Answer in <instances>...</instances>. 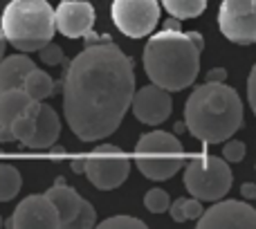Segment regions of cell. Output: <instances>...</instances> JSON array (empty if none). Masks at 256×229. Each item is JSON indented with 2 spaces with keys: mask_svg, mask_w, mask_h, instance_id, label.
<instances>
[{
  "mask_svg": "<svg viewBox=\"0 0 256 229\" xmlns=\"http://www.w3.org/2000/svg\"><path fill=\"white\" fill-rule=\"evenodd\" d=\"M61 94L70 130L84 142L106 140L135 97L132 61L110 38L86 45L66 66Z\"/></svg>",
  "mask_w": 256,
  "mask_h": 229,
  "instance_id": "cell-1",
  "label": "cell"
},
{
  "mask_svg": "<svg viewBox=\"0 0 256 229\" xmlns=\"http://www.w3.org/2000/svg\"><path fill=\"white\" fill-rule=\"evenodd\" d=\"M184 124L202 144H220L243 126V102L225 81H207L186 99Z\"/></svg>",
  "mask_w": 256,
  "mask_h": 229,
  "instance_id": "cell-2",
  "label": "cell"
},
{
  "mask_svg": "<svg viewBox=\"0 0 256 229\" xmlns=\"http://www.w3.org/2000/svg\"><path fill=\"white\" fill-rule=\"evenodd\" d=\"M202 50L182 30H162L148 38L144 48V70L150 84L168 90H180L194 86L200 72Z\"/></svg>",
  "mask_w": 256,
  "mask_h": 229,
  "instance_id": "cell-3",
  "label": "cell"
},
{
  "mask_svg": "<svg viewBox=\"0 0 256 229\" xmlns=\"http://www.w3.org/2000/svg\"><path fill=\"white\" fill-rule=\"evenodd\" d=\"M7 40L20 52H38L56 34V9L48 0H9L0 20Z\"/></svg>",
  "mask_w": 256,
  "mask_h": 229,
  "instance_id": "cell-4",
  "label": "cell"
},
{
  "mask_svg": "<svg viewBox=\"0 0 256 229\" xmlns=\"http://www.w3.org/2000/svg\"><path fill=\"white\" fill-rule=\"evenodd\" d=\"M182 153H184L182 142L166 130L144 132L135 144L137 168L142 171V176L155 182L168 180L184 166Z\"/></svg>",
  "mask_w": 256,
  "mask_h": 229,
  "instance_id": "cell-5",
  "label": "cell"
},
{
  "mask_svg": "<svg viewBox=\"0 0 256 229\" xmlns=\"http://www.w3.org/2000/svg\"><path fill=\"white\" fill-rule=\"evenodd\" d=\"M232 168L225 158L200 153L184 164V186L202 202H218L232 189Z\"/></svg>",
  "mask_w": 256,
  "mask_h": 229,
  "instance_id": "cell-6",
  "label": "cell"
},
{
  "mask_svg": "<svg viewBox=\"0 0 256 229\" xmlns=\"http://www.w3.org/2000/svg\"><path fill=\"white\" fill-rule=\"evenodd\" d=\"M130 173V162L124 158L122 148L112 144H99L86 160V176L97 189L110 191L126 182Z\"/></svg>",
  "mask_w": 256,
  "mask_h": 229,
  "instance_id": "cell-7",
  "label": "cell"
},
{
  "mask_svg": "<svg viewBox=\"0 0 256 229\" xmlns=\"http://www.w3.org/2000/svg\"><path fill=\"white\" fill-rule=\"evenodd\" d=\"M112 22L128 38L148 36L158 27L160 4L158 0H112Z\"/></svg>",
  "mask_w": 256,
  "mask_h": 229,
  "instance_id": "cell-8",
  "label": "cell"
},
{
  "mask_svg": "<svg viewBox=\"0 0 256 229\" xmlns=\"http://www.w3.org/2000/svg\"><path fill=\"white\" fill-rule=\"evenodd\" d=\"M218 25L225 38L238 45L256 43V0H222Z\"/></svg>",
  "mask_w": 256,
  "mask_h": 229,
  "instance_id": "cell-9",
  "label": "cell"
},
{
  "mask_svg": "<svg viewBox=\"0 0 256 229\" xmlns=\"http://www.w3.org/2000/svg\"><path fill=\"white\" fill-rule=\"evenodd\" d=\"M7 227L12 229H61V216L56 204L52 202L48 194L27 196L12 218L7 220Z\"/></svg>",
  "mask_w": 256,
  "mask_h": 229,
  "instance_id": "cell-10",
  "label": "cell"
},
{
  "mask_svg": "<svg viewBox=\"0 0 256 229\" xmlns=\"http://www.w3.org/2000/svg\"><path fill=\"white\" fill-rule=\"evenodd\" d=\"M256 229V209L238 200H218L198 218V229Z\"/></svg>",
  "mask_w": 256,
  "mask_h": 229,
  "instance_id": "cell-11",
  "label": "cell"
},
{
  "mask_svg": "<svg viewBox=\"0 0 256 229\" xmlns=\"http://www.w3.org/2000/svg\"><path fill=\"white\" fill-rule=\"evenodd\" d=\"M130 110L142 124L158 126V124L166 122V119L171 117V110H173L171 94H168V90L160 88V86H155V84L144 86V88L135 90Z\"/></svg>",
  "mask_w": 256,
  "mask_h": 229,
  "instance_id": "cell-12",
  "label": "cell"
},
{
  "mask_svg": "<svg viewBox=\"0 0 256 229\" xmlns=\"http://www.w3.org/2000/svg\"><path fill=\"white\" fill-rule=\"evenodd\" d=\"M94 7L86 0H63L56 7V30L66 38H84L92 32Z\"/></svg>",
  "mask_w": 256,
  "mask_h": 229,
  "instance_id": "cell-13",
  "label": "cell"
},
{
  "mask_svg": "<svg viewBox=\"0 0 256 229\" xmlns=\"http://www.w3.org/2000/svg\"><path fill=\"white\" fill-rule=\"evenodd\" d=\"M58 135H61V119H58L56 110L48 104H40V112L36 117V132L32 137V142L27 144V148L45 150L50 146H54Z\"/></svg>",
  "mask_w": 256,
  "mask_h": 229,
  "instance_id": "cell-14",
  "label": "cell"
},
{
  "mask_svg": "<svg viewBox=\"0 0 256 229\" xmlns=\"http://www.w3.org/2000/svg\"><path fill=\"white\" fill-rule=\"evenodd\" d=\"M45 194L52 198V202L56 204L58 216H61V229H70V225L74 222L76 214H79L84 198L76 194V189L68 186L66 182H56L54 186H50Z\"/></svg>",
  "mask_w": 256,
  "mask_h": 229,
  "instance_id": "cell-15",
  "label": "cell"
},
{
  "mask_svg": "<svg viewBox=\"0 0 256 229\" xmlns=\"http://www.w3.org/2000/svg\"><path fill=\"white\" fill-rule=\"evenodd\" d=\"M34 61L27 56V52L14 54V56H4L0 63V92L12 88H22L27 74L34 70Z\"/></svg>",
  "mask_w": 256,
  "mask_h": 229,
  "instance_id": "cell-16",
  "label": "cell"
},
{
  "mask_svg": "<svg viewBox=\"0 0 256 229\" xmlns=\"http://www.w3.org/2000/svg\"><path fill=\"white\" fill-rule=\"evenodd\" d=\"M34 97H30L25 88H12L0 92V124L4 128H12V124L22 114H30Z\"/></svg>",
  "mask_w": 256,
  "mask_h": 229,
  "instance_id": "cell-17",
  "label": "cell"
},
{
  "mask_svg": "<svg viewBox=\"0 0 256 229\" xmlns=\"http://www.w3.org/2000/svg\"><path fill=\"white\" fill-rule=\"evenodd\" d=\"M22 88L30 92V97L38 99V102L48 99L50 94L56 90V88H54L52 76H50L45 70H38V68H34V70L27 74V79H25V84H22Z\"/></svg>",
  "mask_w": 256,
  "mask_h": 229,
  "instance_id": "cell-18",
  "label": "cell"
},
{
  "mask_svg": "<svg viewBox=\"0 0 256 229\" xmlns=\"http://www.w3.org/2000/svg\"><path fill=\"white\" fill-rule=\"evenodd\" d=\"M22 186V178L12 164H0V202H9L18 196Z\"/></svg>",
  "mask_w": 256,
  "mask_h": 229,
  "instance_id": "cell-19",
  "label": "cell"
},
{
  "mask_svg": "<svg viewBox=\"0 0 256 229\" xmlns=\"http://www.w3.org/2000/svg\"><path fill=\"white\" fill-rule=\"evenodd\" d=\"M162 4L171 16L184 20V18L200 16L207 7V0H162Z\"/></svg>",
  "mask_w": 256,
  "mask_h": 229,
  "instance_id": "cell-20",
  "label": "cell"
},
{
  "mask_svg": "<svg viewBox=\"0 0 256 229\" xmlns=\"http://www.w3.org/2000/svg\"><path fill=\"white\" fill-rule=\"evenodd\" d=\"M12 132L22 146H27L32 142V137H34V132H36V117H32V114H22V117H18L16 122L12 124Z\"/></svg>",
  "mask_w": 256,
  "mask_h": 229,
  "instance_id": "cell-21",
  "label": "cell"
},
{
  "mask_svg": "<svg viewBox=\"0 0 256 229\" xmlns=\"http://www.w3.org/2000/svg\"><path fill=\"white\" fill-rule=\"evenodd\" d=\"M144 204L150 214H162L166 209H171V198L164 189H150L144 196Z\"/></svg>",
  "mask_w": 256,
  "mask_h": 229,
  "instance_id": "cell-22",
  "label": "cell"
},
{
  "mask_svg": "<svg viewBox=\"0 0 256 229\" xmlns=\"http://www.w3.org/2000/svg\"><path fill=\"white\" fill-rule=\"evenodd\" d=\"M99 229H146V222L132 216H112L99 222Z\"/></svg>",
  "mask_w": 256,
  "mask_h": 229,
  "instance_id": "cell-23",
  "label": "cell"
},
{
  "mask_svg": "<svg viewBox=\"0 0 256 229\" xmlns=\"http://www.w3.org/2000/svg\"><path fill=\"white\" fill-rule=\"evenodd\" d=\"M94 225H97V212H94V207L88 202V200H84V204H81L79 214H76V218L70 225V229H90Z\"/></svg>",
  "mask_w": 256,
  "mask_h": 229,
  "instance_id": "cell-24",
  "label": "cell"
},
{
  "mask_svg": "<svg viewBox=\"0 0 256 229\" xmlns=\"http://www.w3.org/2000/svg\"><path fill=\"white\" fill-rule=\"evenodd\" d=\"M38 54L45 66H58V63H63V48L56 43H48L43 50H38Z\"/></svg>",
  "mask_w": 256,
  "mask_h": 229,
  "instance_id": "cell-25",
  "label": "cell"
},
{
  "mask_svg": "<svg viewBox=\"0 0 256 229\" xmlns=\"http://www.w3.org/2000/svg\"><path fill=\"white\" fill-rule=\"evenodd\" d=\"M222 158L227 162H243L245 158V144L238 140H230L225 146H222Z\"/></svg>",
  "mask_w": 256,
  "mask_h": 229,
  "instance_id": "cell-26",
  "label": "cell"
},
{
  "mask_svg": "<svg viewBox=\"0 0 256 229\" xmlns=\"http://www.w3.org/2000/svg\"><path fill=\"white\" fill-rule=\"evenodd\" d=\"M200 202H202V200H198V198H186V202H184L186 220H198V218L204 214V209Z\"/></svg>",
  "mask_w": 256,
  "mask_h": 229,
  "instance_id": "cell-27",
  "label": "cell"
},
{
  "mask_svg": "<svg viewBox=\"0 0 256 229\" xmlns=\"http://www.w3.org/2000/svg\"><path fill=\"white\" fill-rule=\"evenodd\" d=\"M248 99H250V106H252V112L256 114V66L252 68L248 79Z\"/></svg>",
  "mask_w": 256,
  "mask_h": 229,
  "instance_id": "cell-28",
  "label": "cell"
},
{
  "mask_svg": "<svg viewBox=\"0 0 256 229\" xmlns=\"http://www.w3.org/2000/svg\"><path fill=\"white\" fill-rule=\"evenodd\" d=\"M184 202L186 198H178L176 202L171 204V218L176 222H184L186 220V214H184Z\"/></svg>",
  "mask_w": 256,
  "mask_h": 229,
  "instance_id": "cell-29",
  "label": "cell"
},
{
  "mask_svg": "<svg viewBox=\"0 0 256 229\" xmlns=\"http://www.w3.org/2000/svg\"><path fill=\"white\" fill-rule=\"evenodd\" d=\"M240 196H243L245 200H254L256 198V184H252V182H245V184L240 186Z\"/></svg>",
  "mask_w": 256,
  "mask_h": 229,
  "instance_id": "cell-30",
  "label": "cell"
},
{
  "mask_svg": "<svg viewBox=\"0 0 256 229\" xmlns=\"http://www.w3.org/2000/svg\"><path fill=\"white\" fill-rule=\"evenodd\" d=\"M227 79V72L222 68H214V70L207 72V81H225Z\"/></svg>",
  "mask_w": 256,
  "mask_h": 229,
  "instance_id": "cell-31",
  "label": "cell"
},
{
  "mask_svg": "<svg viewBox=\"0 0 256 229\" xmlns=\"http://www.w3.org/2000/svg\"><path fill=\"white\" fill-rule=\"evenodd\" d=\"M7 36H4V32H2V27H0V63H2V58H4V48H7Z\"/></svg>",
  "mask_w": 256,
  "mask_h": 229,
  "instance_id": "cell-32",
  "label": "cell"
},
{
  "mask_svg": "<svg viewBox=\"0 0 256 229\" xmlns=\"http://www.w3.org/2000/svg\"><path fill=\"white\" fill-rule=\"evenodd\" d=\"M164 30H180V18L171 16L166 22H164Z\"/></svg>",
  "mask_w": 256,
  "mask_h": 229,
  "instance_id": "cell-33",
  "label": "cell"
},
{
  "mask_svg": "<svg viewBox=\"0 0 256 229\" xmlns=\"http://www.w3.org/2000/svg\"><path fill=\"white\" fill-rule=\"evenodd\" d=\"M186 34H189V36H191V40H194V43H196V45H198V48H200V50H202V48H204V38H202V36H200V34H198V32H186Z\"/></svg>",
  "mask_w": 256,
  "mask_h": 229,
  "instance_id": "cell-34",
  "label": "cell"
},
{
  "mask_svg": "<svg viewBox=\"0 0 256 229\" xmlns=\"http://www.w3.org/2000/svg\"><path fill=\"white\" fill-rule=\"evenodd\" d=\"M70 166H72V171H76V173H86V160H74Z\"/></svg>",
  "mask_w": 256,
  "mask_h": 229,
  "instance_id": "cell-35",
  "label": "cell"
},
{
  "mask_svg": "<svg viewBox=\"0 0 256 229\" xmlns=\"http://www.w3.org/2000/svg\"><path fill=\"white\" fill-rule=\"evenodd\" d=\"M0 130H2V124H0ZM0 144H2V142H0Z\"/></svg>",
  "mask_w": 256,
  "mask_h": 229,
  "instance_id": "cell-36",
  "label": "cell"
},
{
  "mask_svg": "<svg viewBox=\"0 0 256 229\" xmlns=\"http://www.w3.org/2000/svg\"><path fill=\"white\" fill-rule=\"evenodd\" d=\"M0 227H2V218H0Z\"/></svg>",
  "mask_w": 256,
  "mask_h": 229,
  "instance_id": "cell-37",
  "label": "cell"
},
{
  "mask_svg": "<svg viewBox=\"0 0 256 229\" xmlns=\"http://www.w3.org/2000/svg\"><path fill=\"white\" fill-rule=\"evenodd\" d=\"M61 2H63V0H61Z\"/></svg>",
  "mask_w": 256,
  "mask_h": 229,
  "instance_id": "cell-38",
  "label": "cell"
}]
</instances>
